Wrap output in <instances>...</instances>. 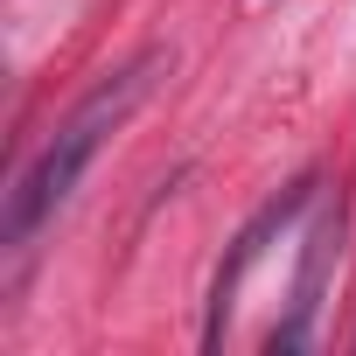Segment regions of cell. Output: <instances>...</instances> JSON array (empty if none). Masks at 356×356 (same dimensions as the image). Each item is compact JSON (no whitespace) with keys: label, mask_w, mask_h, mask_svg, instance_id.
I'll list each match as a JSON object with an SVG mask.
<instances>
[{"label":"cell","mask_w":356,"mask_h":356,"mask_svg":"<svg viewBox=\"0 0 356 356\" xmlns=\"http://www.w3.org/2000/svg\"><path fill=\"white\" fill-rule=\"evenodd\" d=\"M161 70H168V56H161V49H147L140 63H126L119 77H105V84H98V91H91V98L56 126V140L22 168V182L8 189V210H0V245H8V252H15V245H29V238H35V231L70 203V189L84 182V168L98 161V147L126 126V112L154 91V77H161Z\"/></svg>","instance_id":"1"},{"label":"cell","mask_w":356,"mask_h":356,"mask_svg":"<svg viewBox=\"0 0 356 356\" xmlns=\"http://www.w3.org/2000/svg\"><path fill=\"white\" fill-rule=\"evenodd\" d=\"M314 189H321L314 175L286 182V189H280L273 203H259V210H252V224L231 238V252H224V266H217V280H210V321H203V349H217V342H224V321H231V307H238V286H245V273H252V266L266 259V245H273V238H280V231H286V224H293V217L314 203Z\"/></svg>","instance_id":"2"},{"label":"cell","mask_w":356,"mask_h":356,"mask_svg":"<svg viewBox=\"0 0 356 356\" xmlns=\"http://www.w3.org/2000/svg\"><path fill=\"white\" fill-rule=\"evenodd\" d=\"M342 238H349V210H342V196H335V203H321V217H314V231H307V245H300L293 300H286L280 328L266 335V349H273V356H280V349H307V342H314L321 286H328V273H335V259H342Z\"/></svg>","instance_id":"3"}]
</instances>
